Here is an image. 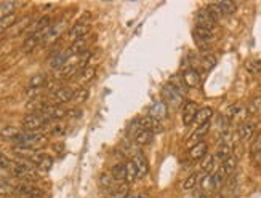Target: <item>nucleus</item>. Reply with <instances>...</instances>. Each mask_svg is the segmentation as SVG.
<instances>
[{
  "label": "nucleus",
  "mask_w": 261,
  "mask_h": 198,
  "mask_svg": "<svg viewBox=\"0 0 261 198\" xmlns=\"http://www.w3.org/2000/svg\"><path fill=\"white\" fill-rule=\"evenodd\" d=\"M36 166L34 163L29 160H18L12 163V168H10V173H12L15 178H18L21 181H24V184H32L38 179V176L36 174Z\"/></svg>",
  "instance_id": "obj_1"
},
{
  "label": "nucleus",
  "mask_w": 261,
  "mask_h": 198,
  "mask_svg": "<svg viewBox=\"0 0 261 198\" xmlns=\"http://www.w3.org/2000/svg\"><path fill=\"white\" fill-rule=\"evenodd\" d=\"M192 38L196 42L197 48L201 50L204 54H208L210 48H212V42H213V32L208 29H204L201 26H196L192 29Z\"/></svg>",
  "instance_id": "obj_2"
},
{
  "label": "nucleus",
  "mask_w": 261,
  "mask_h": 198,
  "mask_svg": "<svg viewBox=\"0 0 261 198\" xmlns=\"http://www.w3.org/2000/svg\"><path fill=\"white\" fill-rule=\"evenodd\" d=\"M47 137L43 133L40 131H26L23 130V133H21L18 137H16V146H26V147H36L38 144H42L43 141H45Z\"/></svg>",
  "instance_id": "obj_3"
},
{
  "label": "nucleus",
  "mask_w": 261,
  "mask_h": 198,
  "mask_svg": "<svg viewBox=\"0 0 261 198\" xmlns=\"http://www.w3.org/2000/svg\"><path fill=\"white\" fill-rule=\"evenodd\" d=\"M88 31H90V24H88V16H87V18L83 16L82 19L77 21V23L68 31V34H66V40L71 42V43H74L77 40H80V38L87 37L88 35Z\"/></svg>",
  "instance_id": "obj_4"
},
{
  "label": "nucleus",
  "mask_w": 261,
  "mask_h": 198,
  "mask_svg": "<svg viewBox=\"0 0 261 198\" xmlns=\"http://www.w3.org/2000/svg\"><path fill=\"white\" fill-rule=\"evenodd\" d=\"M47 123H48L47 118L42 114H36V112H29L23 118V126L26 131H40Z\"/></svg>",
  "instance_id": "obj_5"
},
{
  "label": "nucleus",
  "mask_w": 261,
  "mask_h": 198,
  "mask_svg": "<svg viewBox=\"0 0 261 198\" xmlns=\"http://www.w3.org/2000/svg\"><path fill=\"white\" fill-rule=\"evenodd\" d=\"M162 93H164L165 102L171 104V106H173L175 109H178V107H181V106H185V96H183L181 93H180L178 90H176L175 86H171L170 83H167V85L164 86Z\"/></svg>",
  "instance_id": "obj_6"
},
{
  "label": "nucleus",
  "mask_w": 261,
  "mask_h": 198,
  "mask_svg": "<svg viewBox=\"0 0 261 198\" xmlns=\"http://www.w3.org/2000/svg\"><path fill=\"white\" fill-rule=\"evenodd\" d=\"M15 194L19 198H42L43 192L34 184H19L15 187Z\"/></svg>",
  "instance_id": "obj_7"
},
{
  "label": "nucleus",
  "mask_w": 261,
  "mask_h": 198,
  "mask_svg": "<svg viewBox=\"0 0 261 198\" xmlns=\"http://www.w3.org/2000/svg\"><path fill=\"white\" fill-rule=\"evenodd\" d=\"M74 90L69 86H59L58 90H55L52 93V102L53 106H59V104H66L72 101V98H74Z\"/></svg>",
  "instance_id": "obj_8"
},
{
  "label": "nucleus",
  "mask_w": 261,
  "mask_h": 198,
  "mask_svg": "<svg viewBox=\"0 0 261 198\" xmlns=\"http://www.w3.org/2000/svg\"><path fill=\"white\" fill-rule=\"evenodd\" d=\"M199 112V106L194 101H187L183 106V112H181V120L183 125H191L194 120H196V115Z\"/></svg>",
  "instance_id": "obj_9"
},
{
  "label": "nucleus",
  "mask_w": 261,
  "mask_h": 198,
  "mask_svg": "<svg viewBox=\"0 0 261 198\" xmlns=\"http://www.w3.org/2000/svg\"><path fill=\"white\" fill-rule=\"evenodd\" d=\"M48 29H50V27H48ZM48 29L34 32V34H31L29 37H27L26 40H24V43H23V51L29 53V51H32V50H34L38 45V43H42L43 38H45V35H47Z\"/></svg>",
  "instance_id": "obj_10"
},
{
  "label": "nucleus",
  "mask_w": 261,
  "mask_h": 198,
  "mask_svg": "<svg viewBox=\"0 0 261 198\" xmlns=\"http://www.w3.org/2000/svg\"><path fill=\"white\" fill-rule=\"evenodd\" d=\"M31 162L34 163V166L38 171H43V173H48L53 166V158L50 155H45V153H37L36 157L31 158Z\"/></svg>",
  "instance_id": "obj_11"
},
{
  "label": "nucleus",
  "mask_w": 261,
  "mask_h": 198,
  "mask_svg": "<svg viewBox=\"0 0 261 198\" xmlns=\"http://www.w3.org/2000/svg\"><path fill=\"white\" fill-rule=\"evenodd\" d=\"M196 21H197V24L196 26H201L204 27V29H208V31H212L215 29V24H216V21L212 18V15H210L207 10H199L197 15H196Z\"/></svg>",
  "instance_id": "obj_12"
},
{
  "label": "nucleus",
  "mask_w": 261,
  "mask_h": 198,
  "mask_svg": "<svg viewBox=\"0 0 261 198\" xmlns=\"http://www.w3.org/2000/svg\"><path fill=\"white\" fill-rule=\"evenodd\" d=\"M130 160L133 162V165H135V168H136L138 176H140V178H144V176L149 173V163L146 160V157H144L140 150H138L135 155L130 158Z\"/></svg>",
  "instance_id": "obj_13"
},
{
  "label": "nucleus",
  "mask_w": 261,
  "mask_h": 198,
  "mask_svg": "<svg viewBox=\"0 0 261 198\" xmlns=\"http://www.w3.org/2000/svg\"><path fill=\"white\" fill-rule=\"evenodd\" d=\"M64 24H66V21H58V23H55L50 26V29L47 32V35L45 38H43V42L42 43H53V42H56L59 35H61V32H63L64 29Z\"/></svg>",
  "instance_id": "obj_14"
},
{
  "label": "nucleus",
  "mask_w": 261,
  "mask_h": 198,
  "mask_svg": "<svg viewBox=\"0 0 261 198\" xmlns=\"http://www.w3.org/2000/svg\"><path fill=\"white\" fill-rule=\"evenodd\" d=\"M140 122H141V126L144 130H148V131H151V133H162L164 131V125L160 120H155L152 117H149V115H146V117H141L140 118Z\"/></svg>",
  "instance_id": "obj_15"
},
{
  "label": "nucleus",
  "mask_w": 261,
  "mask_h": 198,
  "mask_svg": "<svg viewBox=\"0 0 261 198\" xmlns=\"http://www.w3.org/2000/svg\"><path fill=\"white\" fill-rule=\"evenodd\" d=\"M255 130H257V123L252 122V120H247V122L241 123L239 126V137H241V141H250L255 134Z\"/></svg>",
  "instance_id": "obj_16"
},
{
  "label": "nucleus",
  "mask_w": 261,
  "mask_h": 198,
  "mask_svg": "<svg viewBox=\"0 0 261 198\" xmlns=\"http://www.w3.org/2000/svg\"><path fill=\"white\" fill-rule=\"evenodd\" d=\"M183 80H185V83L187 88H196L201 85V75L196 69L192 67H187L185 70V74H183Z\"/></svg>",
  "instance_id": "obj_17"
},
{
  "label": "nucleus",
  "mask_w": 261,
  "mask_h": 198,
  "mask_svg": "<svg viewBox=\"0 0 261 198\" xmlns=\"http://www.w3.org/2000/svg\"><path fill=\"white\" fill-rule=\"evenodd\" d=\"M213 157H215L216 163H223L229 157H232V147H231L229 142H221V144L218 146V148H216Z\"/></svg>",
  "instance_id": "obj_18"
},
{
  "label": "nucleus",
  "mask_w": 261,
  "mask_h": 198,
  "mask_svg": "<svg viewBox=\"0 0 261 198\" xmlns=\"http://www.w3.org/2000/svg\"><path fill=\"white\" fill-rule=\"evenodd\" d=\"M149 117H152L155 120H162L167 117V104L162 101L154 102L151 107H149Z\"/></svg>",
  "instance_id": "obj_19"
},
{
  "label": "nucleus",
  "mask_w": 261,
  "mask_h": 198,
  "mask_svg": "<svg viewBox=\"0 0 261 198\" xmlns=\"http://www.w3.org/2000/svg\"><path fill=\"white\" fill-rule=\"evenodd\" d=\"M207 150H208V146L205 142H197L194 144L189 150V158L191 160H201L205 155H207Z\"/></svg>",
  "instance_id": "obj_20"
},
{
  "label": "nucleus",
  "mask_w": 261,
  "mask_h": 198,
  "mask_svg": "<svg viewBox=\"0 0 261 198\" xmlns=\"http://www.w3.org/2000/svg\"><path fill=\"white\" fill-rule=\"evenodd\" d=\"M152 137H154V133H151V131H148V130H141L140 133L133 137V142H135L136 147H144V146L151 144Z\"/></svg>",
  "instance_id": "obj_21"
},
{
  "label": "nucleus",
  "mask_w": 261,
  "mask_h": 198,
  "mask_svg": "<svg viewBox=\"0 0 261 198\" xmlns=\"http://www.w3.org/2000/svg\"><path fill=\"white\" fill-rule=\"evenodd\" d=\"M21 133H23V130L18 128V126H5L0 131V137L5 141H16V137H18Z\"/></svg>",
  "instance_id": "obj_22"
},
{
  "label": "nucleus",
  "mask_w": 261,
  "mask_h": 198,
  "mask_svg": "<svg viewBox=\"0 0 261 198\" xmlns=\"http://www.w3.org/2000/svg\"><path fill=\"white\" fill-rule=\"evenodd\" d=\"M208 130H210V122H208V123H205V125H202V126H197V128L194 130V133L189 136V142H192V144H197V142H202L204 137L207 136Z\"/></svg>",
  "instance_id": "obj_23"
},
{
  "label": "nucleus",
  "mask_w": 261,
  "mask_h": 198,
  "mask_svg": "<svg viewBox=\"0 0 261 198\" xmlns=\"http://www.w3.org/2000/svg\"><path fill=\"white\" fill-rule=\"evenodd\" d=\"M95 74H96L95 67H85V69H82L80 72L75 75V77H77V83H79V85H87L88 82L93 80Z\"/></svg>",
  "instance_id": "obj_24"
},
{
  "label": "nucleus",
  "mask_w": 261,
  "mask_h": 198,
  "mask_svg": "<svg viewBox=\"0 0 261 198\" xmlns=\"http://www.w3.org/2000/svg\"><path fill=\"white\" fill-rule=\"evenodd\" d=\"M245 114H247V109L242 106V104H232V106L227 107V111H226V117L232 120V118H237V117H245Z\"/></svg>",
  "instance_id": "obj_25"
},
{
  "label": "nucleus",
  "mask_w": 261,
  "mask_h": 198,
  "mask_svg": "<svg viewBox=\"0 0 261 198\" xmlns=\"http://www.w3.org/2000/svg\"><path fill=\"white\" fill-rule=\"evenodd\" d=\"M212 115H213V111L210 107H202V109H199V112L196 115V122L199 126H202L205 123H208L210 122V118H212Z\"/></svg>",
  "instance_id": "obj_26"
},
{
  "label": "nucleus",
  "mask_w": 261,
  "mask_h": 198,
  "mask_svg": "<svg viewBox=\"0 0 261 198\" xmlns=\"http://www.w3.org/2000/svg\"><path fill=\"white\" fill-rule=\"evenodd\" d=\"M140 178L138 176V171H136V168H135V165H133L131 160H129L125 163V184H131V182H135V181Z\"/></svg>",
  "instance_id": "obj_27"
},
{
  "label": "nucleus",
  "mask_w": 261,
  "mask_h": 198,
  "mask_svg": "<svg viewBox=\"0 0 261 198\" xmlns=\"http://www.w3.org/2000/svg\"><path fill=\"white\" fill-rule=\"evenodd\" d=\"M218 7L221 10V13H223V16H231L232 13H236V10H237V5L234 2H231V0H221V2H218Z\"/></svg>",
  "instance_id": "obj_28"
},
{
  "label": "nucleus",
  "mask_w": 261,
  "mask_h": 198,
  "mask_svg": "<svg viewBox=\"0 0 261 198\" xmlns=\"http://www.w3.org/2000/svg\"><path fill=\"white\" fill-rule=\"evenodd\" d=\"M111 174L114 176L115 182L117 184H124L125 182V163H119L112 168Z\"/></svg>",
  "instance_id": "obj_29"
},
{
  "label": "nucleus",
  "mask_w": 261,
  "mask_h": 198,
  "mask_svg": "<svg viewBox=\"0 0 261 198\" xmlns=\"http://www.w3.org/2000/svg\"><path fill=\"white\" fill-rule=\"evenodd\" d=\"M168 83H170L171 86H175L183 96H185L186 93H187V86H186V83H185V80H183V75H173V77L170 79Z\"/></svg>",
  "instance_id": "obj_30"
},
{
  "label": "nucleus",
  "mask_w": 261,
  "mask_h": 198,
  "mask_svg": "<svg viewBox=\"0 0 261 198\" xmlns=\"http://www.w3.org/2000/svg\"><path fill=\"white\" fill-rule=\"evenodd\" d=\"M199 178H201V174H197V173H194V174H191V176H187V178L183 181V184H181V189L185 190V192H187V190H192L194 187L197 185V182H199Z\"/></svg>",
  "instance_id": "obj_31"
},
{
  "label": "nucleus",
  "mask_w": 261,
  "mask_h": 198,
  "mask_svg": "<svg viewBox=\"0 0 261 198\" xmlns=\"http://www.w3.org/2000/svg\"><path fill=\"white\" fill-rule=\"evenodd\" d=\"M18 3L16 2H3L0 3V18H5V16H10L15 13Z\"/></svg>",
  "instance_id": "obj_32"
},
{
  "label": "nucleus",
  "mask_w": 261,
  "mask_h": 198,
  "mask_svg": "<svg viewBox=\"0 0 261 198\" xmlns=\"http://www.w3.org/2000/svg\"><path fill=\"white\" fill-rule=\"evenodd\" d=\"M215 166H216V160L213 155H208L207 158H205V162L202 165V173L205 176H210L213 171H215Z\"/></svg>",
  "instance_id": "obj_33"
},
{
  "label": "nucleus",
  "mask_w": 261,
  "mask_h": 198,
  "mask_svg": "<svg viewBox=\"0 0 261 198\" xmlns=\"http://www.w3.org/2000/svg\"><path fill=\"white\" fill-rule=\"evenodd\" d=\"M99 184H101V187H104L106 190H111L115 184V179L111 173H103L99 176Z\"/></svg>",
  "instance_id": "obj_34"
},
{
  "label": "nucleus",
  "mask_w": 261,
  "mask_h": 198,
  "mask_svg": "<svg viewBox=\"0 0 261 198\" xmlns=\"http://www.w3.org/2000/svg\"><path fill=\"white\" fill-rule=\"evenodd\" d=\"M47 85V75L43 74H36L34 77H31L29 80V88H43Z\"/></svg>",
  "instance_id": "obj_35"
},
{
  "label": "nucleus",
  "mask_w": 261,
  "mask_h": 198,
  "mask_svg": "<svg viewBox=\"0 0 261 198\" xmlns=\"http://www.w3.org/2000/svg\"><path fill=\"white\" fill-rule=\"evenodd\" d=\"M201 64H202V69L204 70H212L215 67L216 64V58L213 56V54H204V56L201 58Z\"/></svg>",
  "instance_id": "obj_36"
},
{
  "label": "nucleus",
  "mask_w": 261,
  "mask_h": 198,
  "mask_svg": "<svg viewBox=\"0 0 261 198\" xmlns=\"http://www.w3.org/2000/svg\"><path fill=\"white\" fill-rule=\"evenodd\" d=\"M15 19H16V15H10V16H5V18H0V34L5 32L8 27H12L15 24Z\"/></svg>",
  "instance_id": "obj_37"
},
{
  "label": "nucleus",
  "mask_w": 261,
  "mask_h": 198,
  "mask_svg": "<svg viewBox=\"0 0 261 198\" xmlns=\"http://www.w3.org/2000/svg\"><path fill=\"white\" fill-rule=\"evenodd\" d=\"M205 10H207V12L212 15V18H213L215 21H218V19L223 18V13H221L218 3H208L207 7H205Z\"/></svg>",
  "instance_id": "obj_38"
},
{
  "label": "nucleus",
  "mask_w": 261,
  "mask_h": 198,
  "mask_svg": "<svg viewBox=\"0 0 261 198\" xmlns=\"http://www.w3.org/2000/svg\"><path fill=\"white\" fill-rule=\"evenodd\" d=\"M252 157L255 158V162L261 165V136L253 142V146H252Z\"/></svg>",
  "instance_id": "obj_39"
},
{
  "label": "nucleus",
  "mask_w": 261,
  "mask_h": 198,
  "mask_svg": "<svg viewBox=\"0 0 261 198\" xmlns=\"http://www.w3.org/2000/svg\"><path fill=\"white\" fill-rule=\"evenodd\" d=\"M15 192V187L8 182V181H5L3 178H0V195H10Z\"/></svg>",
  "instance_id": "obj_40"
},
{
  "label": "nucleus",
  "mask_w": 261,
  "mask_h": 198,
  "mask_svg": "<svg viewBox=\"0 0 261 198\" xmlns=\"http://www.w3.org/2000/svg\"><path fill=\"white\" fill-rule=\"evenodd\" d=\"M87 98H88V90H85V88H80V90H75L72 101L77 102V104H80V102H85Z\"/></svg>",
  "instance_id": "obj_41"
},
{
  "label": "nucleus",
  "mask_w": 261,
  "mask_h": 198,
  "mask_svg": "<svg viewBox=\"0 0 261 198\" xmlns=\"http://www.w3.org/2000/svg\"><path fill=\"white\" fill-rule=\"evenodd\" d=\"M245 67L248 72L252 74H260L261 72V59H255V61H248L245 64Z\"/></svg>",
  "instance_id": "obj_42"
},
{
  "label": "nucleus",
  "mask_w": 261,
  "mask_h": 198,
  "mask_svg": "<svg viewBox=\"0 0 261 198\" xmlns=\"http://www.w3.org/2000/svg\"><path fill=\"white\" fill-rule=\"evenodd\" d=\"M12 160L8 157H5L3 153H0V169H10L12 168Z\"/></svg>",
  "instance_id": "obj_43"
},
{
  "label": "nucleus",
  "mask_w": 261,
  "mask_h": 198,
  "mask_svg": "<svg viewBox=\"0 0 261 198\" xmlns=\"http://www.w3.org/2000/svg\"><path fill=\"white\" fill-rule=\"evenodd\" d=\"M66 133V126L64 125H55L52 128V134L53 136H63Z\"/></svg>",
  "instance_id": "obj_44"
},
{
  "label": "nucleus",
  "mask_w": 261,
  "mask_h": 198,
  "mask_svg": "<svg viewBox=\"0 0 261 198\" xmlns=\"http://www.w3.org/2000/svg\"><path fill=\"white\" fill-rule=\"evenodd\" d=\"M122 198H140V197H135V195H127V197H122Z\"/></svg>",
  "instance_id": "obj_45"
}]
</instances>
